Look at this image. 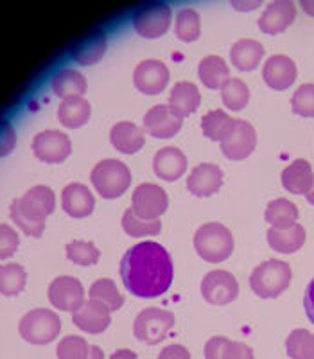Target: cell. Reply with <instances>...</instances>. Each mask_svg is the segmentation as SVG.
I'll list each match as a JSON object with an SVG mask.
<instances>
[{"label":"cell","mask_w":314,"mask_h":359,"mask_svg":"<svg viewBox=\"0 0 314 359\" xmlns=\"http://www.w3.org/2000/svg\"><path fill=\"white\" fill-rule=\"evenodd\" d=\"M121 277L135 297L156 298L171 287L175 277L172 259L160 243L140 241L124 253Z\"/></svg>","instance_id":"obj_1"},{"label":"cell","mask_w":314,"mask_h":359,"mask_svg":"<svg viewBox=\"0 0 314 359\" xmlns=\"http://www.w3.org/2000/svg\"><path fill=\"white\" fill-rule=\"evenodd\" d=\"M56 208L54 191L47 185H34L24 196L18 198L9 207V216L18 229L31 237H41L45 230V219Z\"/></svg>","instance_id":"obj_2"},{"label":"cell","mask_w":314,"mask_h":359,"mask_svg":"<svg viewBox=\"0 0 314 359\" xmlns=\"http://www.w3.org/2000/svg\"><path fill=\"white\" fill-rule=\"evenodd\" d=\"M233 246L235 243H233L232 230L217 221L201 224L194 233V248L198 255L212 264L226 261L232 255Z\"/></svg>","instance_id":"obj_3"},{"label":"cell","mask_w":314,"mask_h":359,"mask_svg":"<svg viewBox=\"0 0 314 359\" xmlns=\"http://www.w3.org/2000/svg\"><path fill=\"white\" fill-rule=\"evenodd\" d=\"M293 271L286 261L269 259L261 262L250 275V287L261 298H277L289 287Z\"/></svg>","instance_id":"obj_4"},{"label":"cell","mask_w":314,"mask_h":359,"mask_svg":"<svg viewBox=\"0 0 314 359\" xmlns=\"http://www.w3.org/2000/svg\"><path fill=\"white\" fill-rule=\"evenodd\" d=\"M92 185L104 200H115L123 196L131 185V171L126 163L115 158L101 160L92 169Z\"/></svg>","instance_id":"obj_5"},{"label":"cell","mask_w":314,"mask_h":359,"mask_svg":"<svg viewBox=\"0 0 314 359\" xmlns=\"http://www.w3.org/2000/svg\"><path fill=\"white\" fill-rule=\"evenodd\" d=\"M18 332L31 345H49L62 332V318L53 309L38 307L22 316Z\"/></svg>","instance_id":"obj_6"},{"label":"cell","mask_w":314,"mask_h":359,"mask_svg":"<svg viewBox=\"0 0 314 359\" xmlns=\"http://www.w3.org/2000/svg\"><path fill=\"white\" fill-rule=\"evenodd\" d=\"M175 325L176 318L171 311L160 309V307H146L135 318L133 334L146 345H156L168 338Z\"/></svg>","instance_id":"obj_7"},{"label":"cell","mask_w":314,"mask_h":359,"mask_svg":"<svg viewBox=\"0 0 314 359\" xmlns=\"http://www.w3.org/2000/svg\"><path fill=\"white\" fill-rule=\"evenodd\" d=\"M172 22V9L165 2H147L135 9L131 24L142 38H160L168 33Z\"/></svg>","instance_id":"obj_8"},{"label":"cell","mask_w":314,"mask_h":359,"mask_svg":"<svg viewBox=\"0 0 314 359\" xmlns=\"http://www.w3.org/2000/svg\"><path fill=\"white\" fill-rule=\"evenodd\" d=\"M169 207L168 192L156 184H140L131 198V210L144 221H158Z\"/></svg>","instance_id":"obj_9"},{"label":"cell","mask_w":314,"mask_h":359,"mask_svg":"<svg viewBox=\"0 0 314 359\" xmlns=\"http://www.w3.org/2000/svg\"><path fill=\"white\" fill-rule=\"evenodd\" d=\"M201 297L210 306H228L239 297V282L226 269H212L201 280Z\"/></svg>","instance_id":"obj_10"},{"label":"cell","mask_w":314,"mask_h":359,"mask_svg":"<svg viewBox=\"0 0 314 359\" xmlns=\"http://www.w3.org/2000/svg\"><path fill=\"white\" fill-rule=\"evenodd\" d=\"M184 115L171 104H156L144 115V131L155 139H172L184 126Z\"/></svg>","instance_id":"obj_11"},{"label":"cell","mask_w":314,"mask_h":359,"mask_svg":"<svg viewBox=\"0 0 314 359\" xmlns=\"http://www.w3.org/2000/svg\"><path fill=\"white\" fill-rule=\"evenodd\" d=\"M257 147V131L245 118H235L230 133L221 142V151L230 160H245Z\"/></svg>","instance_id":"obj_12"},{"label":"cell","mask_w":314,"mask_h":359,"mask_svg":"<svg viewBox=\"0 0 314 359\" xmlns=\"http://www.w3.org/2000/svg\"><path fill=\"white\" fill-rule=\"evenodd\" d=\"M33 153L41 162L62 163L72 153V142L63 131L45 130L33 139Z\"/></svg>","instance_id":"obj_13"},{"label":"cell","mask_w":314,"mask_h":359,"mask_svg":"<svg viewBox=\"0 0 314 359\" xmlns=\"http://www.w3.org/2000/svg\"><path fill=\"white\" fill-rule=\"evenodd\" d=\"M49 302L54 309L63 313H74L85 302V287L76 277L62 275L56 277L49 286Z\"/></svg>","instance_id":"obj_14"},{"label":"cell","mask_w":314,"mask_h":359,"mask_svg":"<svg viewBox=\"0 0 314 359\" xmlns=\"http://www.w3.org/2000/svg\"><path fill=\"white\" fill-rule=\"evenodd\" d=\"M169 69L168 65L160 60H142L139 65L135 67L133 72V85L139 92L146 95H156L165 90L169 85Z\"/></svg>","instance_id":"obj_15"},{"label":"cell","mask_w":314,"mask_h":359,"mask_svg":"<svg viewBox=\"0 0 314 359\" xmlns=\"http://www.w3.org/2000/svg\"><path fill=\"white\" fill-rule=\"evenodd\" d=\"M74 325L88 332V334H101L110 327L111 311L97 300H85L78 311L72 313Z\"/></svg>","instance_id":"obj_16"},{"label":"cell","mask_w":314,"mask_h":359,"mask_svg":"<svg viewBox=\"0 0 314 359\" xmlns=\"http://www.w3.org/2000/svg\"><path fill=\"white\" fill-rule=\"evenodd\" d=\"M296 63L286 54H273L262 67V78L266 85L273 90H287L296 81Z\"/></svg>","instance_id":"obj_17"},{"label":"cell","mask_w":314,"mask_h":359,"mask_svg":"<svg viewBox=\"0 0 314 359\" xmlns=\"http://www.w3.org/2000/svg\"><path fill=\"white\" fill-rule=\"evenodd\" d=\"M221 185H223V171L219 165L212 162L198 163L196 168L189 172L187 189L194 196H214L221 189Z\"/></svg>","instance_id":"obj_18"},{"label":"cell","mask_w":314,"mask_h":359,"mask_svg":"<svg viewBox=\"0 0 314 359\" xmlns=\"http://www.w3.org/2000/svg\"><path fill=\"white\" fill-rule=\"evenodd\" d=\"M296 18V6L291 0H273L259 17V29L266 34L284 33Z\"/></svg>","instance_id":"obj_19"},{"label":"cell","mask_w":314,"mask_h":359,"mask_svg":"<svg viewBox=\"0 0 314 359\" xmlns=\"http://www.w3.org/2000/svg\"><path fill=\"white\" fill-rule=\"evenodd\" d=\"M153 169L158 178L165 182H175L187 172V156L175 146H165L155 153Z\"/></svg>","instance_id":"obj_20"},{"label":"cell","mask_w":314,"mask_h":359,"mask_svg":"<svg viewBox=\"0 0 314 359\" xmlns=\"http://www.w3.org/2000/svg\"><path fill=\"white\" fill-rule=\"evenodd\" d=\"M62 207L70 217L81 219V217H88L94 212L95 208V198L85 184L74 182L69 184L62 192Z\"/></svg>","instance_id":"obj_21"},{"label":"cell","mask_w":314,"mask_h":359,"mask_svg":"<svg viewBox=\"0 0 314 359\" xmlns=\"http://www.w3.org/2000/svg\"><path fill=\"white\" fill-rule=\"evenodd\" d=\"M282 185L291 194L307 196L314 185V171L307 160L296 158L282 171Z\"/></svg>","instance_id":"obj_22"},{"label":"cell","mask_w":314,"mask_h":359,"mask_svg":"<svg viewBox=\"0 0 314 359\" xmlns=\"http://www.w3.org/2000/svg\"><path fill=\"white\" fill-rule=\"evenodd\" d=\"M110 142L118 153L133 155L142 149L146 144V137H144V130L140 126L130 123V121H121L111 126Z\"/></svg>","instance_id":"obj_23"},{"label":"cell","mask_w":314,"mask_h":359,"mask_svg":"<svg viewBox=\"0 0 314 359\" xmlns=\"http://www.w3.org/2000/svg\"><path fill=\"white\" fill-rule=\"evenodd\" d=\"M108 49V38L102 31H92L86 34L83 40L74 45L72 49V60L78 65L88 67L94 63L101 62L102 56L107 54Z\"/></svg>","instance_id":"obj_24"},{"label":"cell","mask_w":314,"mask_h":359,"mask_svg":"<svg viewBox=\"0 0 314 359\" xmlns=\"http://www.w3.org/2000/svg\"><path fill=\"white\" fill-rule=\"evenodd\" d=\"M264 57V45L253 38H241L232 45L230 49V60L232 65L241 72H250L261 65Z\"/></svg>","instance_id":"obj_25"},{"label":"cell","mask_w":314,"mask_h":359,"mask_svg":"<svg viewBox=\"0 0 314 359\" xmlns=\"http://www.w3.org/2000/svg\"><path fill=\"white\" fill-rule=\"evenodd\" d=\"M306 237V229L298 223L286 226V229H273L271 226L268 230V245L278 253H294L302 248Z\"/></svg>","instance_id":"obj_26"},{"label":"cell","mask_w":314,"mask_h":359,"mask_svg":"<svg viewBox=\"0 0 314 359\" xmlns=\"http://www.w3.org/2000/svg\"><path fill=\"white\" fill-rule=\"evenodd\" d=\"M198 76L208 90H221V86L230 79L228 63L221 56L208 54L198 63Z\"/></svg>","instance_id":"obj_27"},{"label":"cell","mask_w":314,"mask_h":359,"mask_svg":"<svg viewBox=\"0 0 314 359\" xmlns=\"http://www.w3.org/2000/svg\"><path fill=\"white\" fill-rule=\"evenodd\" d=\"M50 86H53V92L57 97H83V94L88 88V83H86L85 76L78 70L63 69L54 74L53 79H50Z\"/></svg>","instance_id":"obj_28"},{"label":"cell","mask_w":314,"mask_h":359,"mask_svg":"<svg viewBox=\"0 0 314 359\" xmlns=\"http://www.w3.org/2000/svg\"><path fill=\"white\" fill-rule=\"evenodd\" d=\"M92 107L85 97H67L57 107V118L65 128L76 130L88 123Z\"/></svg>","instance_id":"obj_29"},{"label":"cell","mask_w":314,"mask_h":359,"mask_svg":"<svg viewBox=\"0 0 314 359\" xmlns=\"http://www.w3.org/2000/svg\"><path fill=\"white\" fill-rule=\"evenodd\" d=\"M169 104H171L172 108H176L184 117L192 115L201 104L200 88L191 81H178L171 88Z\"/></svg>","instance_id":"obj_30"},{"label":"cell","mask_w":314,"mask_h":359,"mask_svg":"<svg viewBox=\"0 0 314 359\" xmlns=\"http://www.w3.org/2000/svg\"><path fill=\"white\" fill-rule=\"evenodd\" d=\"M233 124H235V118L226 114L224 110H221V108L207 111L203 115V118H201V130H203L205 137L219 144L230 133Z\"/></svg>","instance_id":"obj_31"},{"label":"cell","mask_w":314,"mask_h":359,"mask_svg":"<svg viewBox=\"0 0 314 359\" xmlns=\"http://www.w3.org/2000/svg\"><path fill=\"white\" fill-rule=\"evenodd\" d=\"M264 217L273 229H286V226L296 223L298 207L287 198H277L268 203Z\"/></svg>","instance_id":"obj_32"},{"label":"cell","mask_w":314,"mask_h":359,"mask_svg":"<svg viewBox=\"0 0 314 359\" xmlns=\"http://www.w3.org/2000/svg\"><path fill=\"white\" fill-rule=\"evenodd\" d=\"M27 273L24 266L17 262H8L0 266V294L4 297H17L24 291Z\"/></svg>","instance_id":"obj_33"},{"label":"cell","mask_w":314,"mask_h":359,"mask_svg":"<svg viewBox=\"0 0 314 359\" xmlns=\"http://www.w3.org/2000/svg\"><path fill=\"white\" fill-rule=\"evenodd\" d=\"M175 33L182 41H187V43L196 41L201 34V17L198 15V11L191 8L179 9L176 13Z\"/></svg>","instance_id":"obj_34"},{"label":"cell","mask_w":314,"mask_h":359,"mask_svg":"<svg viewBox=\"0 0 314 359\" xmlns=\"http://www.w3.org/2000/svg\"><path fill=\"white\" fill-rule=\"evenodd\" d=\"M88 294L92 300L102 302L110 311H117L124 306L123 293L117 290V284L111 278H99V280H95L90 286Z\"/></svg>","instance_id":"obj_35"},{"label":"cell","mask_w":314,"mask_h":359,"mask_svg":"<svg viewBox=\"0 0 314 359\" xmlns=\"http://www.w3.org/2000/svg\"><path fill=\"white\" fill-rule=\"evenodd\" d=\"M221 99L223 104L232 111H241L250 102V88L243 79L230 78L221 86Z\"/></svg>","instance_id":"obj_36"},{"label":"cell","mask_w":314,"mask_h":359,"mask_svg":"<svg viewBox=\"0 0 314 359\" xmlns=\"http://www.w3.org/2000/svg\"><path fill=\"white\" fill-rule=\"evenodd\" d=\"M286 352L291 359H314V334L307 329H294L286 339Z\"/></svg>","instance_id":"obj_37"},{"label":"cell","mask_w":314,"mask_h":359,"mask_svg":"<svg viewBox=\"0 0 314 359\" xmlns=\"http://www.w3.org/2000/svg\"><path fill=\"white\" fill-rule=\"evenodd\" d=\"M123 229L131 237H149L158 236L162 232V223L158 221H144L139 216H135L131 208H128L123 216Z\"/></svg>","instance_id":"obj_38"},{"label":"cell","mask_w":314,"mask_h":359,"mask_svg":"<svg viewBox=\"0 0 314 359\" xmlns=\"http://www.w3.org/2000/svg\"><path fill=\"white\" fill-rule=\"evenodd\" d=\"M67 259L74 264L79 266H94L101 259V252L97 246L90 241H72L65 248Z\"/></svg>","instance_id":"obj_39"},{"label":"cell","mask_w":314,"mask_h":359,"mask_svg":"<svg viewBox=\"0 0 314 359\" xmlns=\"http://www.w3.org/2000/svg\"><path fill=\"white\" fill-rule=\"evenodd\" d=\"M90 345L83 336H65L57 343L56 355L57 359H88Z\"/></svg>","instance_id":"obj_40"},{"label":"cell","mask_w":314,"mask_h":359,"mask_svg":"<svg viewBox=\"0 0 314 359\" xmlns=\"http://www.w3.org/2000/svg\"><path fill=\"white\" fill-rule=\"evenodd\" d=\"M291 108L300 117H314V83H306L294 90Z\"/></svg>","instance_id":"obj_41"},{"label":"cell","mask_w":314,"mask_h":359,"mask_svg":"<svg viewBox=\"0 0 314 359\" xmlns=\"http://www.w3.org/2000/svg\"><path fill=\"white\" fill-rule=\"evenodd\" d=\"M20 239L17 230L6 223H0V259L13 257V253L18 250Z\"/></svg>","instance_id":"obj_42"},{"label":"cell","mask_w":314,"mask_h":359,"mask_svg":"<svg viewBox=\"0 0 314 359\" xmlns=\"http://www.w3.org/2000/svg\"><path fill=\"white\" fill-rule=\"evenodd\" d=\"M17 146V131L8 121H0V156H6Z\"/></svg>","instance_id":"obj_43"},{"label":"cell","mask_w":314,"mask_h":359,"mask_svg":"<svg viewBox=\"0 0 314 359\" xmlns=\"http://www.w3.org/2000/svg\"><path fill=\"white\" fill-rule=\"evenodd\" d=\"M230 339L224 336H212L205 343V359H223Z\"/></svg>","instance_id":"obj_44"},{"label":"cell","mask_w":314,"mask_h":359,"mask_svg":"<svg viewBox=\"0 0 314 359\" xmlns=\"http://www.w3.org/2000/svg\"><path fill=\"white\" fill-rule=\"evenodd\" d=\"M223 359H255L252 347L246 345L243 341H232L230 339L228 345H226V351H224Z\"/></svg>","instance_id":"obj_45"},{"label":"cell","mask_w":314,"mask_h":359,"mask_svg":"<svg viewBox=\"0 0 314 359\" xmlns=\"http://www.w3.org/2000/svg\"><path fill=\"white\" fill-rule=\"evenodd\" d=\"M158 359H192V355L187 347L179 345V343H172V345H168V347L162 348V352L158 354Z\"/></svg>","instance_id":"obj_46"},{"label":"cell","mask_w":314,"mask_h":359,"mask_svg":"<svg viewBox=\"0 0 314 359\" xmlns=\"http://www.w3.org/2000/svg\"><path fill=\"white\" fill-rule=\"evenodd\" d=\"M303 304H306L307 316H309L310 322L314 323V278L309 282L306 291V298H303Z\"/></svg>","instance_id":"obj_47"},{"label":"cell","mask_w":314,"mask_h":359,"mask_svg":"<svg viewBox=\"0 0 314 359\" xmlns=\"http://www.w3.org/2000/svg\"><path fill=\"white\" fill-rule=\"evenodd\" d=\"M261 4H262L261 0H253V2H248V0H246V2L245 0H233L232 8L239 9V11H250V9L259 8Z\"/></svg>","instance_id":"obj_48"},{"label":"cell","mask_w":314,"mask_h":359,"mask_svg":"<svg viewBox=\"0 0 314 359\" xmlns=\"http://www.w3.org/2000/svg\"><path fill=\"white\" fill-rule=\"evenodd\" d=\"M110 359H137V352L131 348H118L110 355Z\"/></svg>","instance_id":"obj_49"},{"label":"cell","mask_w":314,"mask_h":359,"mask_svg":"<svg viewBox=\"0 0 314 359\" xmlns=\"http://www.w3.org/2000/svg\"><path fill=\"white\" fill-rule=\"evenodd\" d=\"M300 6H302V9L307 13V15L314 17V0H302Z\"/></svg>","instance_id":"obj_50"},{"label":"cell","mask_w":314,"mask_h":359,"mask_svg":"<svg viewBox=\"0 0 314 359\" xmlns=\"http://www.w3.org/2000/svg\"><path fill=\"white\" fill-rule=\"evenodd\" d=\"M88 359H107V358H104V352H102V348L92 347L90 348Z\"/></svg>","instance_id":"obj_51"},{"label":"cell","mask_w":314,"mask_h":359,"mask_svg":"<svg viewBox=\"0 0 314 359\" xmlns=\"http://www.w3.org/2000/svg\"><path fill=\"white\" fill-rule=\"evenodd\" d=\"M307 201H309V203L310 205H314V185H313V189H310V192H309V194H307Z\"/></svg>","instance_id":"obj_52"}]
</instances>
